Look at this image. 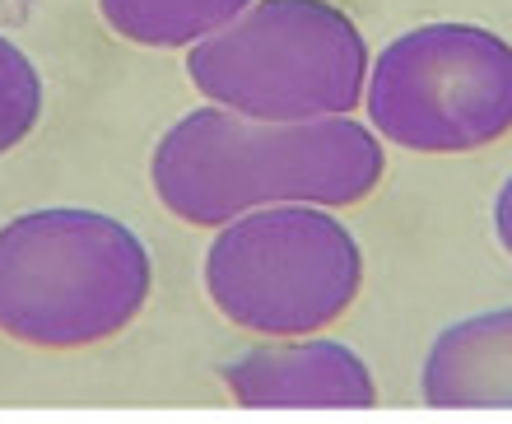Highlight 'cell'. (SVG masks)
Wrapping results in <instances>:
<instances>
[{
    "mask_svg": "<svg viewBox=\"0 0 512 424\" xmlns=\"http://www.w3.org/2000/svg\"><path fill=\"white\" fill-rule=\"evenodd\" d=\"M382 178L387 145L368 122H354V112L261 122L205 103L182 112L149 159L159 206L191 229H219L261 206L354 210Z\"/></svg>",
    "mask_w": 512,
    "mask_h": 424,
    "instance_id": "obj_1",
    "label": "cell"
},
{
    "mask_svg": "<svg viewBox=\"0 0 512 424\" xmlns=\"http://www.w3.org/2000/svg\"><path fill=\"white\" fill-rule=\"evenodd\" d=\"M154 294V257L117 215L24 210L0 224V336L70 355L117 341Z\"/></svg>",
    "mask_w": 512,
    "mask_h": 424,
    "instance_id": "obj_2",
    "label": "cell"
},
{
    "mask_svg": "<svg viewBox=\"0 0 512 424\" xmlns=\"http://www.w3.org/2000/svg\"><path fill=\"white\" fill-rule=\"evenodd\" d=\"M364 33L331 0H252L187 47L191 89L215 108L261 122L345 117L364 103Z\"/></svg>",
    "mask_w": 512,
    "mask_h": 424,
    "instance_id": "obj_3",
    "label": "cell"
},
{
    "mask_svg": "<svg viewBox=\"0 0 512 424\" xmlns=\"http://www.w3.org/2000/svg\"><path fill=\"white\" fill-rule=\"evenodd\" d=\"M205 299L256 341L336 327L364 289V247L326 206H261L224 219L205 247Z\"/></svg>",
    "mask_w": 512,
    "mask_h": 424,
    "instance_id": "obj_4",
    "label": "cell"
},
{
    "mask_svg": "<svg viewBox=\"0 0 512 424\" xmlns=\"http://www.w3.org/2000/svg\"><path fill=\"white\" fill-rule=\"evenodd\" d=\"M382 145L480 154L512 136V42L480 24L405 28L368 61L364 103Z\"/></svg>",
    "mask_w": 512,
    "mask_h": 424,
    "instance_id": "obj_5",
    "label": "cell"
},
{
    "mask_svg": "<svg viewBox=\"0 0 512 424\" xmlns=\"http://www.w3.org/2000/svg\"><path fill=\"white\" fill-rule=\"evenodd\" d=\"M224 387L238 406H326V411H368L378 406V383L364 355L322 331L256 341L224 364Z\"/></svg>",
    "mask_w": 512,
    "mask_h": 424,
    "instance_id": "obj_6",
    "label": "cell"
},
{
    "mask_svg": "<svg viewBox=\"0 0 512 424\" xmlns=\"http://www.w3.org/2000/svg\"><path fill=\"white\" fill-rule=\"evenodd\" d=\"M419 397L438 411H512V308L461 317L433 336Z\"/></svg>",
    "mask_w": 512,
    "mask_h": 424,
    "instance_id": "obj_7",
    "label": "cell"
},
{
    "mask_svg": "<svg viewBox=\"0 0 512 424\" xmlns=\"http://www.w3.org/2000/svg\"><path fill=\"white\" fill-rule=\"evenodd\" d=\"M247 5L252 0H98V14L122 42L149 52H187Z\"/></svg>",
    "mask_w": 512,
    "mask_h": 424,
    "instance_id": "obj_8",
    "label": "cell"
},
{
    "mask_svg": "<svg viewBox=\"0 0 512 424\" xmlns=\"http://www.w3.org/2000/svg\"><path fill=\"white\" fill-rule=\"evenodd\" d=\"M42 108H47L42 70L19 42L0 33V154L19 150L38 131Z\"/></svg>",
    "mask_w": 512,
    "mask_h": 424,
    "instance_id": "obj_9",
    "label": "cell"
},
{
    "mask_svg": "<svg viewBox=\"0 0 512 424\" xmlns=\"http://www.w3.org/2000/svg\"><path fill=\"white\" fill-rule=\"evenodd\" d=\"M494 233H499L503 252L512 257V173H508V182L499 187V196H494Z\"/></svg>",
    "mask_w": 512,
    "mask_h": 424,
    "instance_id": "obj_10",
    "label": "cell"
}]
</instances>
